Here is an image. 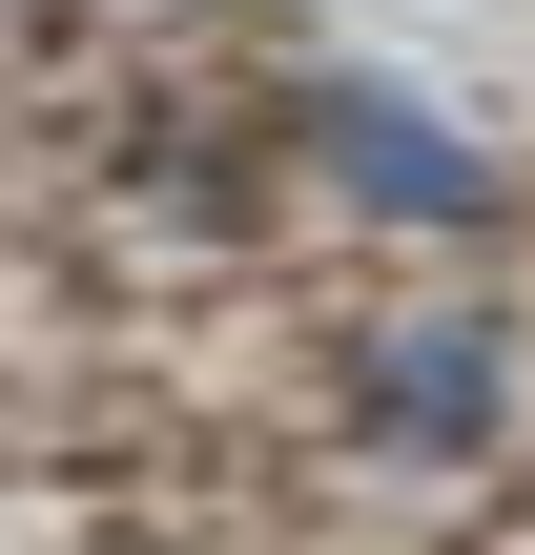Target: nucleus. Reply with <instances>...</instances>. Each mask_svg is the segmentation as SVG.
<instances>
[{
  "instance_id": "f03ea898",
  "label": "nucleus",
  "mask_w": 535,
  "mask_h": 555,
  "mask_svg": "<svg viewBox=\"0 0 535 555\" xmlns=\"http://www.w3.org/2000/svg\"><path fill=\"white\" fill-rule=\"evenodd\" d=\"M351 412H371V433H392V453H474V433H495V412H515V330H495V309H454V288H433V309H392V330H371V350H351Z\"/></svg>"
},
{
  "instance_id": "f257e3e1",
  "label": "nucleus",
  "mask_w": 535,
  "mask_h": 555,
  "mask_svg": "<svg viewBox=\"0 0 535 555\" xmlns=\"http://www.w3.org/2000/svg\"><path fill=\"white\" fill-rule=\"evenodd\" d=\"M289 124H309V165H330V185H351L371 227H433V247H474V227L515 206V185H495V165H474V144H454V124L412 103V82H309Z\"/></svg>"
}]
</instances>
